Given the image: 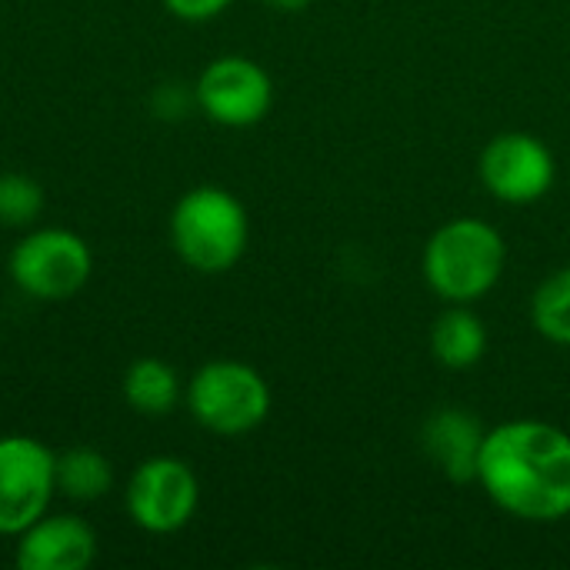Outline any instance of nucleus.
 Segmentation results:
<instances>
[{"mask_svg":"<svg viewBox=\"0 0 570 570\" xmlns=\"http://www.w3.org/2000/svg\"><path fill=\"white\" fill-rule=\"evenodd\" d=\"M478 484L518 521H564L570 518V434L531 417L491 428L478 461Z\"/></svg>","mask_w":570,"mask_h":570,"instance_id":"nucleus-1","label":"nucleus"},{"mask_svg":"<svg viewBox=\"0 0 570 570\" xmlns=\"http://www.w3.org/2000/svg\"><path fill=\"white\" fill-rule=\"evenodd\" d=\"M504 237L481 217H454L424 244V281L448 304H471L491 294L504 274Z\"/></svg>","mask_w":570,"mask_h":570,"instance_id":"nucleus-2","label":"nucleus"},{"mask_svg":"<svg viewBox=\"0 0 570 570\" xmlns=\"http://www.w3.org/2000/svg\"><path fill=\"white\" fill-rule=\"evenodd\" d=\"M247 240L250 217L230 190L200 184L177 197L170 210V247L190 271H230L244 257Z\"/></svg>","mask_w":570,"mask_h":570,"instance_id":"nucleus-3","label":"nucleus"},{"mask_svg":"<svg viewBox=\"0 0 570 570\" xmlns=\"http://www.w3.org/2000/svg\"><path fill=\"white\" fill-rule=\"evenodd\" d=\"M190 417L217 438H244L271 414V387L244 361H207L184 387Z\"/></svg>","mask_w":570,"mask_h":570,"instance_id":"nucleus-4","label":"nucleus"},{"mask_svg":"<svg viewBox=\"0 0 570 570\" xmlns=\"http://www.w3.org/2000/svg\"><path fill=\"white\" fill-rule=\"evenodd\" d=\"M10 281L20 294L57 304L80 294L94 274L87 240L67 227H30L10 250Z\"/></svg>","mask_w":570,"mask_h":570,"instance_id":"nucleus-5","label":"nucleus"},{"mask_svg":"<svg viewBox=\"0 0 570 570\" xmlns=\"http://www.w3.org/2000/svg\"><path fill=\"white\" fill-rule=\"evenodd\" d=\"M200 504V481L184 458L154 454L140 461L124 488L127 518L157 538L184 531Z\"/></svg>","mask_w":570,"mask_h":570,"instance_id":"nucleus-6","label":"nucleus"},{"mask_svg":"<svg viewBox=\"0 0 570 570\" xmlns=\"http://www.w3.org/2000/svg\"><path fill=\"white\" fill-rule=\"evenodd\" d=\"M57 498V454L30 434L0 438V538H17Z\"/></svg>","mask_w":570,"mask_h":570,"instance_id":"nucleus-7","label":"nucleus"},{"mask_svg":"<svg viewBox=\"0 0 570 570\" xmlns=\"http://www.w3.org/2000/svg\"><path fill=\"white\" fill-rule=\"evenodd\" d=\"M194 104L207 120L230 130H244L267 117L274 104V83L257 60L224 53L200 70L194 83Z\"/></svg>","mask_w":570,"mask_h":570,"instance_id":"nucleus-8","label":"nucleus"},{"mask_svg":"<svg viewBox=\"0 0 570 570\" xmlns=\"http://www.w3.org/2000/svg\"><path fill=\"white\" fill-rule=\"evenodd\" d=\"M478 174H481V184L498 200L528 207L548 197L558 177V164H554L551 147L541 137L524 134V130H508V134H498L481 150Z\"/></svg>","mask_w":570,"mask_h":570,"instance_id":"nucleus-9","label":"nucleus"},{"mask_svg":"<svg viewBox=\"0 0 570 570\" xmlns=\"http://www.w3.org/2000/svg\"><path fill=\"white\" fill-rule=\"evenodd\" d=\"M97 534L77 514H43L13 538L20 570H87L97 561Z\"/></svg>","mask_w":570,"mask_h":570,"instance_id":"nucleus-10","label":"nucleus"},{"mask_svg":"<svg viewBox=\"0 0 570 570\" xmlns=\"http://www.w3.org/2000/svg\"><path fill=\"white\" fill-rule=\"evenodd\" d=\"M484 428L474 414L461 407L434 411L421 428V448L428 461L454 484L478 481V461L484 448Z\"/></svg>","mask_w":570,"mask_h":570,"instance_id":"nucleus-11","label":"nucleus"},{"mask_svg":"<svg viewBox=\"0 0 570 570\" xmlns=\"http://www.w3.org/2000/svg\"><path fill=\"white\" fill-rule=\"evenodd\" d=\"M184 381L180 374L160 361V357H137L120 381V394L130 411L140 417H167L180 407L184 401Z\"/></svg>","mask_w":570,"mask_h":570,"instance_id":"nucleus-12","label":"nucleus"},{"mask_svg":"<svg viewBox=\"0 0 570 570\" xmlns=\"http://www.w3.org/2000/svg\"><path fill=\"white\" fill-rule=\"evenodd\" d=\"M484 351H488V327L464 304L448 307L434 321V327H431V354H434L438 364H444L451 371H468L484 357Z\"/></svg>","mask_w":570,"mask_h":570,"instance_id":"nucleus-13","label":"nucleus"},{"mask_svg":"<svg viewBox=\"0 0 570 570\" xmlns=\"http://www.w3.org/2000/svg\"><path fill=\"white\" fill-rule=\"evenodd\" d=\"M114 488V464L94 448H67L57 454V494L73 504H94Z\"/></svg>","mask_w":570,"mask_h":570,"instance_id":"nucleus-14","label":"nucleus"},{"mask_svg":"<svg viewBox=\"0 0 570 570\" xmlns=\"http://www.w3.org/2000/svg\"><path fill=\"white\" fill-rule=\"evenodd\" d=\"M531 324L544 341L570 347V267L554 271L534 291V297H531Z\"/></svg>","mask_w":570,"mask_h":570,"instance_id":"nucleus-15","label":"nucleus"},{"mask_svg":"<svg viewBox=\"0 0 570 570\" xmlns=\"http://www.w3.org/2000/svg\"><path fill=\"white\" fill-rule=\"evenodd\" d=\"M43 187L27 174H0V227L30 230L43 214Z\"/></svg>","mask_w":570,"mask_h":570,"instance_id":"nucleus-16","label":"nucleus"},{"mask_svg":"<svg viewBox=\"0 0 570 570\" xmlns=\"http://www.w3.org/2000/svg\"><path fill=\"white\" fill-rule=\"evenodd\" d=\"M234 0H164V7L177 17V20H187V23H204V20H214L220 17Z\"/></svg>","mask_w":570,"mask_h":570,"instance_id":"nucleus-17","label":"nucleus"},{"mask_svg":"<svg viewBox=\"0 0 570 570\" xmlns=\"http://www.w3.org/2000/svg\"><path fill=\"white\" fill-rule=\"evenodd\" d=\"M267 3L277 7V10H284V13H297V10L311 7V0H267Z\"/></svg>","mask_w":570,"mask_h":570,"instance_id":"nucleus-18","label":"nucleus"}]
</instances>
